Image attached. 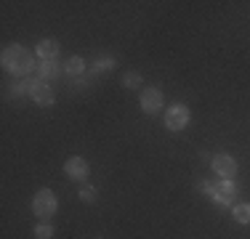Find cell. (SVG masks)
I'll return each instance as SVG.
<instances>
[{"label": "cell", "instance_id": "cell-1", "mask_svg": "<svg viewBox=\"0 0 250 239\" xmlns=\"http://www.w3.org/2000/svg\"><path fill=\"white\" fill-rule=\"evenodd\" d=\"M0 61H3V69L8 72V75L24 77V75H29V72L35 69V53L29 51V48H24V45L14 43V45H5L3 48Z\"/></svg>", "mask_w": 250, "mask_h": 239}, {"label": "cell", "instance_id": "cell-2", "mask_svg": "<svg viewBox=\"0 0 250 239\" xmlns=\"http://www.w3.org/2000/svg\"><path fill=\"white\" fill-rule=\"evenodd\" d=\"M56 210H59V202H56V194H53L51 189L35 191V197H32V213H35V218L48 220V218L56 215Z\"/></svg>", "mask_w": 250, "mask_h": 239}, {"label": "cell", "instance_id": "cell-3", "mask_svg": "<svg viewBox=\"0 0 250 239\" xmlns=\"http://www.w3.org/2000/svg\"><path fill=\"white\" fill-rule=\"evenodd\" d=\"M200 189L205 191V194H210L218 205H231L234 197H237V183L234 181H221V178H218L216 183H200Z\"/></svg>", "mask_w": 250, "mask_h": 239}, {"label": "cell", "instance_id": "cell-4", "mask_svg": "<svg viewBox=\"0 0 250 239\" xmlns=\"http://www.w3.org/2000/svg\"><path fill=\"white\" fill-rule=\"evenodd\" d=\"M189 120H192V115H189V106L187 104H173V106L165 109V128H168L170 133L184 130L189 125Z\"/></svg>", "mask_w": 250, "mask_h": 239}, {"label": "cell", "instance_id": "cell-5", "mask_svg": "<svg viewBox=\"0 0 250 239\" xmlns=\"http://www.w3.org/2000/svg\"><path fill=\"white\" fill-rule=\"evenodd\" d=\"M210 167H213V173H216L221 181H234V176H237V170H240V165H237V159L231 157V154H216V157L210 159Z\"/></svg>", "mask_w": 250, "mask_h": 239}, {"label": "cell", "instance_id": "cell-6", "mask_svg": "<svg viewBox=\"0 0 250 239\" xmlns=\"http://www.w3.org/2000/svg\"><path fill=\"white\" fill-rule=\"evenodd\" d=\"M27 85H29V91H27L29 99H32L38 106H53L56 96H53V91H51L48 82H43V80H38V77H32V80H27Z\"/></svg>", "mask_w": 250, "mask_h": 239}, {"label": "cell", "instance_id": "cell-7", "mask_svg": "<svg viewBox=\"0 0 250 239\" xmlns=\"http://www.w3.org/2000/svg\"><path fill=\"white\" fill-rule=\"evenodd\" d=\"M141 112H146V115H157L160 109H163L165 99H163V91L160 88H141Z\"/></svg>", "mask_w": 250, "mask_h": 239}, {"label": "cell", "instance_id": "cell-8", "mask_svg": "<svg viewBox=\"0 0 250 239\" xmlns=\"http://www.w3.org/2000/svg\"><path fill=\"white\" fill-rule=\"evenodd\" d=\"M88 173H91V167H88V162L83 157H69L67 162H64V176L75 183H85Z\"/></svg>", "mask_w": 250, "mask_h": 239}, {"label": "cell", "instance_id": "cell-9", "mask_svg": "<svg viewBox=\"0 0 250 239\" xmlns=\"http://www.w3.org/2000/svg\"><path fill=\"white\" fill-rule=\"evenodd\" d=\"M59 51H62V45H59V40H56V38H45V40H40L38 48H35V53H38L40 61H56V59H59Z\"/></svg>", "mask_w": 250, "mask_h": 239}, {"label": "cell", "instance_id": "cell-10", "mask_svg": "<svg viewBox=\"0 0 250 239\" xmlns=\"http://www.w3.org/2000/svg\"><path fill=\"white\" fill-rule=\"evenodd\" d=\"M59 72H62L59 61H40V67H38V80L48 82V80H53V77H59Z\"/></svg>", "mask_w": 250, "mask_h": 239}, {"label": "cell", "instance_id": "cell-11", "mask_svg": "<svg viewBox=\"0 0 250 239\" xmlns=\"http://www.w3.org/2000/svg\"><path fill=\"white\" fill-rule=\"evenodd\" d=\"M64 72H67L69 77H83L85 75V61H83V56H69L67 64H64Z\"/></svg>", "mask_w": 250, "mask_h": 239}, {"label": "cell", "instance_id": "cell-12", "mask_svg": "<svg viewBox=\"0 0 250 239\" xmlns=\"http://www.w3.org/2000/svg\"><path fill=\"white\" fill-rule=\"evenodd\" d=\"M231 218H234L237 223L248 226L250 223V202H237V205L231 207Z\"/></svg>", "mask_w": 250, "mask_h": 239}, {"label": "cell", "instance_id": "cell-13", "mask_svg": "<svg viewBox=\"0 0 250 239\" xmlns=\"http://www.w3.org/2000/svg\"><path fill=\"white\" fill-rule=\"evenodd\" d=\"M53 234H56V231H53V226L48 223V220H45V223H38L35 231H32L35 239H53Z\"/></svg>", "mask_w": 250, "mask_h": 239}, {"label": "cell", "instance_id": "cell-14", "mask_svg": "<svg viewBox=\"0 0 250 239\" xmlns=\"http://www.w3.org/2000/svg\"><path fill=\"white\" fill-rule=\"evenodd\" d=\"M115 67H117V61L112 56H101V59L93 61V69H96V72H112Z\"/></svg>", "mask_w": 250, "mask_h": 239}, {"label": "cell", "instance_id": "cell-15", "mask_svg": "<svg viewBox=\"0 0 250 239\" xmlns=\"http://www.w3.org/2000/svg\"><path fill=\"white\" fill-rule=\"evenodd\" d=\"M123 85L125 88H144V80H141L139 72H128V75L123 77Z\"/></svg>", "mask_w": 250, "mask_h": 239}, {"label": "cell", "instance_id": "cell-16", "mask_svg": "<svg viewBox=\"0 0 250 239\" xmlns=\"http://www.w3.org/2000/svg\"><path fill=\"white\" fill-rule=\"evenodd\" d=\"M77 197H80L85 205H93V202H96V189H93V186H85V189H80V194H77Z\"/></svg>", "mask_w": 250, "mask_h": 239}]
</instances>
